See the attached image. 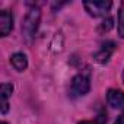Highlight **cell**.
Instances as JSON below:
<instances>
[{
  "mask_svg": "<svg viewBox=\"0 0 124 124\" xmlns=\"http://www.w3.org/2000/svg\"><path fill=\"white\" fill-rule=\"evenodd\" d=\"M13 28V16L9 10H2L0 12V34L2 37L9 35V32Z\"/></svg>",
  "mask_w": 124,
  "mask_h": 124,
  "instance_id": "5",
  "label": "cell"
},
{
  "mask_svg": "<svg viewBox=\"0 0 124 124\" xmlns=\"http://www.w3.org/2000/svg\"><path fill=\"white\" fill-rule=\"evenodd\" d=\"M83 6L91 16L99 18V16H105L109 12L112 3L111 2H85Z\"/></svg>",
  "mask_w": 124,
  "mask_h": 124,
  "instance_id": "3",
  "label": "cell"
},
{
  "mask_svg": "<svg viewBox=\"0 0 124 124\" xmlns=\"http://www.w3.org/2000/svg\"><path fill=\"white\" fill-rule=\"evenodd\" d=\"M111 28H112V19H111V18H108L107 21H104V22L101 23V26H99V31H102V32L105 31V32H107V31H109Z\"/></svg>",
  "mask_w": 124,
  "mask_h": 124,
  "instance_id": "11",
  "label": "cell"
},
{
  "mask_svg": "<svg viewBox=\"0 0 124 124\" xmlns=\"http://www.w3.org/2000/svg\"><path fill=\"white\" fill-rule=\"evenodd\" d=\"M118 35L124 38V2L121 3L120 12H118Z\"/></svg>",
  "mask_w": 124,
  "mask_h": 124,
  "instance_id": "9",
  "label": "cell"
},
{
  "mask_svg": "<svg viewBox=\"0 0 124 124\" xmlns=\"http://www.w3.org/2000/svg\"><path fill=\"white\" fill-rule=\"evenodd\" d=\"M39 19H41V12H39V9H38L37 6L31 8L29 12H28L26 16H25L23 25H22V31H23V34H25V37H26L28 39H31V38L35 35V32H37V29H38V25H39Z\"/></svg>",
  "mask_w": 124,
  "mask_h": 124,
  "instance_id": "1",
  "label": "cell"
},
{
  "mask_svg": "<svg viewBox=\"0 0 124 124\" xmlns=\"http://www.w3.org/2000/svg\"><path fill=\"white\" fill-rule=\"evenodd\" d=\"M2 124H8V123H2Z\"/></svg>",
  "mask_w": 124,
  "mask_h": 124,
  "instance_id": "14",
  "label": "cell"
},
{
  "mask_svg": "<svg viewBox=\"0 0 124 124\" xmlns=\"http://www.w3.org/2000/svg\"><path fill=\"white\" fill-rule=\"evenodd\" d=\"M13 92V86L10 83H3L0 89V98H2V114H6L9 109V96Z\"/></svg>",
  "mask_w": 124,
  "mask_h": 124,
  "instance_id": "7",
  "label": "cell"
},
{
  "mask_svg": "<svg viewBox=\"0 0 124 124\" xmlns=\"http://www.w3.org/2000/svg\"><path fill=\"white\" fill-rule=\"evenodd\" d=\"M123 82H124V72H123Z\"/></svg>",
  "mask_w": 124,
  "mask_h": 124,
  "instance_id": "13",
  "label": "cell"
},
{
  "mask_svg": "<svg viewBox=\"0 0 124 124\" xmlns=\"http://www.w3.org/2000/svg\"><path fill=\"white\" fill-rule=\"evenodd\" d=\"M107 102L112 108H123L124 107V92L118 89H109L107 93Z\"/></svg>",
  "mask_w": 124,
  "mask_h": 124,
  "instance_id": "6",
  "label": "cell"
},
{
  "mask_svg": "<svg viewBox=\"0 0 124 124\" xmlns=\"http://www.w3.org/2000/svg\"><path fill=\"white\" fill-rule=\"evenodd\" d=\"M114 124H124V112H123V114L117 118V121H115Z\"/></svg>",
  "mask_w": 124,
  "mask_h": 124,
  "instance_id": "12",
  "label": "cell"
},
{
  "mask_svg": "<svg viewBox=\"0 0 124 124\" xmlns=\"http://www.w3.org/2000/svg\"><path fill=\"white\" fill-rule=\"evenodd\" d=\"M114 51H115V44L112 41H107L93 54V58H95V61H98V63L105 64V63H108V60L111 58V55L114 54Z\"/></svg>",
  "mask_w": 124,
  "mask_h": 124,
  "instance_id": "4",
  "label": "cell"
},
{
  "mask_svg": "<svg viewBox=\"0 0 124 124\" xmlns=\"http://www.w3.org/2000/svg\"><path fill=\"white\" fill-rule=\"evenodd\" d=\"M10 63L12 66L18 70V72H23L26 67H28V60H26V55L23 53H16L10 57Z\"/></svg>",
  "mask_w": 124,
  "mask_h": 124,
  "instance_id": "8",
  "label": "cell"
},
{
  "mask_svg": "<svg viewBox=\"0 0 124 124\" xmlns=\"http://www.w3.org/2000/svg\"><path fill=\"white\" fill-rule=\"evenodd\" d=\"M89 88H91L89 78L85 75H78L72 80L70 93H72V96H83L89 92Z\"/></svg>",
  "mask_w": 124,
  "mask_h": 124,
  "instance_id": "2",
  "label": "cell"
},
{
  "mask_svg": "<svg viewBox=\"0 0 124 124\" xmlns=\"http://www.w3.org/2000/svg\"><path fill=\"white\" fill-rule=\"evenodd\" d=\"M79 124H107V115H105V112H102L95 120H92V121H80Z\"/></svg>",
  "mask_w": 124,
  "mask_h": 124,
  "instance_id": "10",
  "label": "cell"
}]
</instances>
